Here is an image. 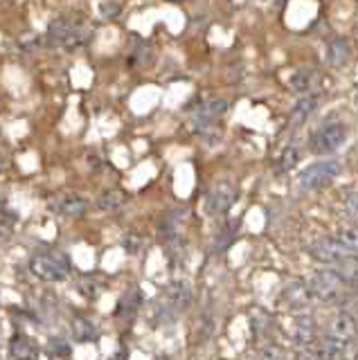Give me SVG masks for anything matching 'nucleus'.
Listing matches in <instances>:
<instances>
[{
  "mask_svg": "<svg viewBox=\"0 0 358 360\" xmlns=\"http://www.w3.org/2000/svg\"><path fill=\"white\" fill-rule=\"evenodd\" d=\"M52 356H54V358H57V356H59V358H68V356H70V347L65 345V342H61V340H59V342H57V340H52Z\"/></svg>",
  "mask_w": 358,
  "mask_h": 360,
  "instance_id": "5701e85b",
  "label": "nucleus"
},
{
  "mask_svg": "<svg viewBox=\"0 0 358 360\" xmlns=\"http://www.w3.org/2000/svg\"><path fill=\"white\" fill-rule=\"evenodd\" d=\"M347 56H350V48H347L345 41H333L329 45V63L331 65H345Z\"/></svg>",
  "mask_w": 358,
  "mask_h": 360,
  "instance_id": "a211bd4d",
  "label": "nucleus"
},
{
  "mask_svg": "<svg viewBox=\"0 0 358 360\" xmlns=\"http://www.w3.org/2000/svg\"><path fill=\"white\" fill-rule=\"evenodd\" d=\"M30 270L43 281H61L70 273V259L63 252H37L30 262Z\"/></svg>",
  "mask_w": 358,
  "mask_h": 360,
  "instance_id": "f257e3e1",
  "label": "nucleus"
},
{
  "mask_svg": "<svg viewBox=\"0 0 358 360\" xmlns=\"http://www.w3.org/2000/svg\"><path fill=\"white\" fill-rule=\"evenodd\" d=\"M9 352H12V358H39L41 356L39 347L32 342L27 335H16L12 345H9Z\"/></svg>",
  "mask_w": 358,
  "mask_h": 360,
  "instance_id": "ddd939ff",
  "label": "nucleus"
},
{
  "mask_svg": "<svg viewBox=\"0 0 358 360\" xmlns=\"http://www.w3.org/2000/svg\"><path fill=\"white\" fill-rule=\"evenodd\" d=\"M167 304L174 311H185L189 304H192V288L185 281H174V284L167 288Z\"/></svg>",
  "mask_w": 358,
  "mask_h": 360,
  "instance_id": "9d476101",
  "label": "nucleus"
},
{
  "mask_svg": "<svg viewBox=\"0 0 358 360\" xmlns=\"http://www.w3.org/2000/svg\"><path fill=\"white\" fill-rule=\"evenodd\" d=\"M300 162V151H298V146H286L282 158H279V169L282 172H290V169H295V165Z\"/></svg>",
  "mask_w": 358,
  "mask_h": 360,
  "instance_id": "aec40b11",
  "label": "nucleus"
},
{
  "mask_svg": "<svg viewBox=\"0 0 358 360\" xmlns=\"http://www.w3.org/2000/svg\"><path fill=\"white\" fill-rule=\"evenodd\" d=\"M124 205V194L122 191H106V194L99 198V207L102 210H117Z\"/></svg>",
  "mask_w": 358,
  "mask_h": 360,
  "instance_id": "412c9836",
  "label": "nucleus"
},
{
  "mask_svg": "<svg viewBox=\"0 0 358 360\" xmlns=\"http://www.w3.org/2000/svg\"><path fill=\"white\" fill-rule=\"evenodd\" d=\"M48 39L52 45H61V48H77L88 39V32L82 30V25H77L72 20L57 18L50 22L48 27Z\"/></svg>",
  "mask_w": 358,
  "mask_h": 360,
  "instance_id": "f03ea898",
  "label": "nucleus"
},
{
  "mask_svg": "<svg viewBox=\"0 0 358 360\" xmlns=\"http://www.w3.org/2000/svg\"><path fill=\"white\" fill-rule=\"evenodd\" d=\"M313 106H316V97H302L298 104L290 110V117H288V127L290 129H298L302 124L307 122V117L311 115Z\"/></svg>",
  "mask_w": 358,
  "mask_h": 360,
  "instance_id": "f8f14e48",
  "label": "nucleus"
},
{
  "mask_svg": "<svg viewBox=\"0 0 358 360\" xmlns=\"http://www.w3.org/2000/svg\"><path fill=\"white\" fill-rule=\"evenodd\" d=\"M5 167H7V158H5L3 153H0V174L5 172Z\"/></svg>",
  "mask_w": 358,
  "mask_h": 360,
  "instance_id": "393cba45",
  "label": "nucleus"
},
{
  "mask_svg": "<svg viewBox=\"0 0 358 360\" xmlns=\"http://www.w3.org/2000/svg\"><path fill=\"white\" fill-rule=\"evenodd\" d=\"M311 252L322 264H340L345 257L352 255V252L345 250L338 239H320V241L313 243Z\"/></svg>",
  "mask_w": 358,
  "mask_h": 360,
  "instance_id": "6e6552de",
  "label": "nucleus"
},
{
  "mask_svg": "<svg viewBox=\"0 0 358 360\" xmlns=\"http://www.w3.org/2000/svg\"><path fill=\"white\" fill-rule=\"evenodd\" d=\"M345 138H347V129L343 124H327L318 133H313L309 146L316 155H329L345 142Z\"/></svg>",
  "mask_w": 358,
  "mask_h": 360,
  "instance_id": "7ed1b4c3",
  "label": "nucleus"
},
{
  "mask_svg": "<svg viewBox=\"0 0 358 360\" xmlns=\"http://www.w3.org/2000/svg\"><path fill=\"white\" fill-rule=\"evenodd\" d=\"M335 239L343 243V248L347 252H352V255L358 252V228H354V225H350V228H343Z\"/></svg>",
  "mask_w": 358,
  "mask_h": 360,
  "instance_id": "f3484780",
  "label": "nucleus"
},
{
  "mask_svg": "<svg viewBox=\"0 0 358 360\" xmlns=\"http://www.w3.org/2000/svg\"><path fill=\"white\" fill-rule=\"evenodd\" d=\"M286 297L290 300V304L293 307H298V304H307V290H305V286L302 284H290L288 286V290H286Z\"/></svg>",
  "mask_w": 358,
  "mask_h": 360,
  "instance_id": "4be33fe9",
  "label": "nucleus"
},
{
  "mask_svg": "<svg viewBox=\"0 0 358 360\" xmlns=\"http://www.w3.org/2000/svg\"><path fill=\"white\" fill-rule=\"evenodd\" d=\"M140 304V292L138 290H129L124 297H122L120 307H117V315H133Z\"/></svg>",
  "mask_w": 358,
  "mask_h": 360,
  "instance_id": "6ab92c4d",
  "label": "nucleus"
},
{
  "mask_svg": "<svg viewBox=\"0 0 358 360\" xmlns=\"http://www.w3.org/2000/svg\"><path fill=\"white\" fill-rule=\"evenodd\" d=\"M331 335H335V338H338V340H343V342L354 340V338L358 335V324H356V320L352 318L350 313L335 315V320H333V324H331Z\"/></svg>",
  "mask_w": 358,
  "mask_h": 360,
  "instance_id": "9b49d317",
  "label": "nucleus"
},
{
  "mask_svg": "<svg viewBox=\"0 0 358 360\" xmlns=\"http://www.w3.org/2000/svg\"><path fill=\"white\" fill-rule=\"evenodd\" d=\"M50 210L54 214H59V217H65V219H79L86 214L88 210V202L86 198L77 196V194H68V191H63V194H57L52 196L50 200Z\"/></svg>",
  "mask_w": 358,
  "mask_h": 360,
  "instance_id": "423d86ee",
  "label": "nucleus"
},
{
  "mask_svg": "<svg viewBox=\"0 0 358 360\" xmlns=\"http://www.w3.org/2000/svg\"><path fill=\"white\" fill-rule=\"evenodd\" d=\"M226 108H228V104H226V101H221V99L207 101V104H203L194 112V124L200 129H207L210 124H215L223 115V112H226Z\"/></svg>",
  "mask_w": 358,
  "mask_h": 360,
  "instance_id": "1a4fd4ad",
  "label": "nucleus"
},
{
  "mask_svg": "<svg viewBox=\"0 0 358 360\" xmlns=\"http://www.w3.org/2000/svg\"><path fill=\"white\" fill-rule=\"evenodd\" d=\"M347 286V279L340 275V270H320L311 281V292L320 300H333Z\"/></svg>",
  "mask_w": 358,
  "mask_h": 360,
  "instance_id": "39448f33",
  "label": "nucleus"
},
{
  "mask_svg": "<svg viewBox=\"0 0 358 360\" xmlns=\"http://www.w3.org/2000/svg\"><path fill=\"white\" fill-rule=\"evenodd\" d=\"M234 198H237V189H234V185L217 183L207 194V212L221 217V214H226L234 205Z\"/></svg>",
  "mask_w": 358,
  "mask_h": 360,
  "instance_id": "0eeeda50",
  "label": "nucleus"
},
{
  "mask_svg": "<svg viewBox=\"0 0 358 360\" xmlns=\"http://www.w3.org/2000/svg\"><path fill=\"white\" fill-rule=\"evenodd\" d=\"M174 3H183V0H174Z\"/></svg>",
  "mask_w": 358,
  "mask_h": 360,
  "instance_id": "a878e982",
  "label": "nucleus"
},
{
  "mask_svg": "<svg viewBox=\"0 0 358 360\" xmlns=\"http://www.w3.org/2000/svg\"><path fill=\"white\" fill-rule=\"evenodd\" d=\"M345 354V342L335 335H327L320 342V356L322 358H340Z\"/></svg>",
  "mask_w": 358,
  "mask_h": 360,
  "instance_id": "dca6fc26",
  "label": "nucleus"
},
{
  "mask_svg": "<svg viewBox=\"0 0 358 360\" xmlns=\"http://www.w3.org/2000/svg\"><path fill=\"white\" fill-rule=\"evenodd\" d=\"M102 16L108 20V18H115L117 14H120V5H113V3H102Z\"/></svg>",
  "mask_w": 358,
  "mask_h": 360,
  "instance_id": "b1692460",
  "label": "nucleus"
},
{
  "mask_svg": "<svg viewBox=\"0 0 358 360\" xmlns=\"http://www.w3.org/2000/svg\"><path fill=\"white\" fill-rule=\"evenodd\" d=\"M338 172H340V167H338V162H333V160L311 165V167H307L305 172L300 174V187L302 189H320V187H327L331 180L338 176Z\"/></svg>",
  "mask_w": 358,
  "mask_h": 360,
  "instance_id": "20e7f679",
  "label": "nucleus"
},
{
  "mask_svg": "<svg viewBox=\"0 0 358 360\" xmlns=\"http://www.w3.org/2000/svg\"><path fill=\"white\" fill-rule=\"evenodd\" d=\"M295 338L300 345H311L313 338H316V322H313L311 315H305V318L298 320V331Z\"/></svg>",
  "mask_w": 358,
  "mask_h": 360,
  "instance_id": "2eb2a0df",
  "label": "nucleus"
},
{
  "mask_svg": "<svg viewBox=\"0 0 358 360\" xmlns=\"http://www.w3.org/2000/svg\"><path fill=\"white\" fill-rule=\"evenodd\" d=\"M72 335L77 338V342H93L97 338L95 326L88 322L86 318H75L72 322Z\"/></svg>",
  "mask_w": 358,
  "mask_h": 360,
  "instance_id": "4468645a",
  "label": "nucleus"
}]
</instances>
